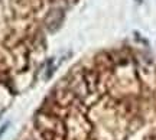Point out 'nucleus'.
<instances>
[{"label": "nucleus", "mask_w": 156, "mask_h": 140, "mask_svg": "<svg viewBox=\"0 0 156 140\" xmlns=\"http://www.w3.org/2000/svg\"><path fill=\"white\" fill-rule=\"evenodd\" d=\"M6 127H7V124H5V126L2 127V130H0V136L3 135V131H5V130H6Z\"/></svg>", "instance_id": "obj_1"}]
</instances>
